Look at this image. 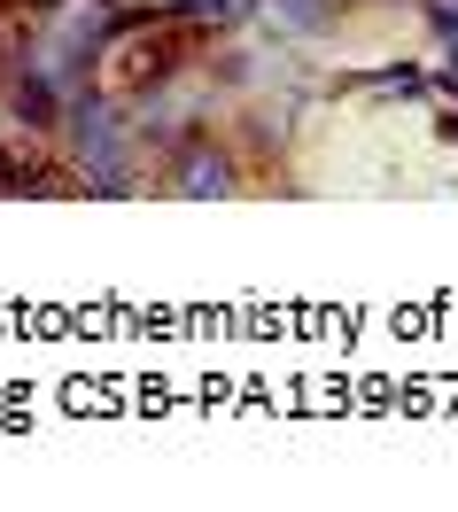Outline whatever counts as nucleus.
<instances>
[{
	"mask_svg": "<svg viewBox=\"0 0 458 512\" xmlns=\"http://www.w3.org/2000/svg\"><path fill=\"white\" fill-rule=\"evenodd\" d=\"M187 187H195V194H226L233 179H226V163H218V156H202L195 171H187Z\"/></svg>",
	"mask_w": 458,
	"mask_h": 512,
	"instance_id": "nucleus-1",
	"label": "nucleus"
}]
</instances>
